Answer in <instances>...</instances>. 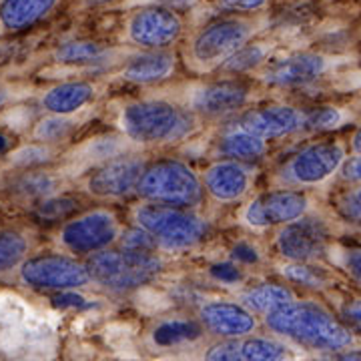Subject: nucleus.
Returning a JSON list of instances; mask_svg holds the SVG:
<instances>
[{
	"mask_svg": "<svg viewBox=\"0 0 361 361\" xmlns=\"http://www.w3.org/2000/svg\"><path fill=\"white\" fill-rule=\"evenodd\" d=\"M265 325L273 334L313 351L339 353L353 343V334L343 322L311 301H291L271 311L265 315Z\"/></svg>",
	"mask_w": 361,
	"mask_h": 361,
	"instance_id": "1",
	"label": "nucleus"
},
{
	"mask_svg": "<svg viewBox=\"0 0 361 361\" xmlns=\"http://www.w3.org/2000/svg\"><path fill=\"white\" fill-rule=\"evenodd\" d=\"M121 125L130 141L139 145H163L183 141L197 125L189 109L163 99H147L127 104L121 115Z\"/></svg>",
	"mask_w": 361,
	"mask_h": 361,
	"instance_id": "2",
	"label": "nucleus"
},
{
	"mask_svg": "<svg viewBox=\"0 0 361 361\" xmlns=\"http://www.w3.org/2000/svg\"><path fill=\"white\" fill-rule=\"evenodd\" d=\"M151 205L191 209L203 199V183L187 163L177 159H161L145 165L137 191Z\"/></svg>",
	"mask_w": 361,
	"mask_h": 361,
	"instance_id": "3",
	"label": "nucleus"
},
{
	"mask_svg": "<svg viewBox=\"0 0 361 361\" xmlns=\"http://www.w3.org/2000/svg\"><path fill=\"white\" fill-rule=\"evenodd\" d=\"M90 281L111 291H133L151 283L163 269V261L157 253H141L127 249H104L87 259Z\"/></svg>",
	"mask_w": 361,
	"mask_h": 361,
	"instance_id": "4",
	"label": "nucleus"
},
{
	"mask_svg": "<svg viewBox=\"0 0 361 361\" xmlns=\"http://www.w3.org/2000/svg\"><path fill=\"white\" fill-rule=\"evenodd\" d=\"M255 20L243 16H227L209 23L191 40L189 56L199 71L221 68L235 52L243 49L255 35Z\"/></svg>",
	"mask_w": 361,
	"mask_h": 361,
	"instance_id": "5",
	"label": "nucleus"
},
{
	"mask_svg": "<svg viewBox=\"0 0 361 361\" xmlns=\"http://www.w3.org/2000/svg\"><path fill=\"white\" fill-rule=\"evenodd\" d=\"M137 227L149 233L159 249L183 251L199 245L207 237V223L185 209L161 205H141L135 213Z\"/></svg>",
	"mask_w": 361,
	"mask_h": 361,
	"instance_id": "6",
	"label": "nucleus"
},
{
	"mask_svg": "<svg viewBox=\"0 0 361 361\" xmlns=\"http://www.w3.org/2000/svg\"><path fill=\"white\" fill-rule=\"evenodd\" d=\"M20 279L32 289L75 291L90 283L87 265L66 255H37L20 263Z\"/></svg>",
	"mask_w": 361,
	"mask_h": 361,
	"instance_id": "7",
	"label": "nucleus"
},
{
	"mask_svg": "<svg viewBox=\"0 0 361 361\" xmlns=\"http://www.w3.org/2000/svg\"><path fill=\"white\" fill-rule=\"evenodd\" d=\"M118 221L111 211H89L73 217L61 229V245L75 255H94L118 239Z\"/></svg>",
	"mask_w": 361,
	"mask_h": 361,
	"instance_id": "8",
	"label": "nucleus"
},
{
	"mask_svg": "<svg viewBox=\"0 0 361 361\" xmlns=\"http://www.w3.org/2000/svg\"><path fill=\"white\" fill-rule=\"evenodd\" d=\"M183 35L179 13L163 6H141L127 20V39L147 51H163Z\"/></svg>",
	"mask_w": 361,
	"mask_h": 361,
	"instance_id": "9",
	"label": "nucleus"
},
{
	"mask_svg": "<svg viewBox=\"0 0 361 361\" xmlns=\"http://www.w3.org/2000/svg\"><path fill=\"white\" fill-rule=\"evenodd\" d=\"M329 227L317 217H301L283 225L277 233V251L289 263H313L322 259L329 245Z\"/></svg>",
	"mask_w": 361,
	"mask_h": 361,
	"instance_id": "10",
	"label": "nucleus"
},
{
	"mask_svg": "<svg viewBox=\"0 0 361 361\" xmlns=\"http://www.w3.org/2000/svg\"><path fill=\"white\" fill-rule=\"evenodd\" d=\"M310 199L307 195L293 189H277L267 193L257 195L247 205L243 219L249 227L265 229L277 225H289L293 221L301 219L307 213Z\"/></svg>",
	"mask_w": 361,
	"mask_h": 361,
	"instance_id": "11",
	"label": "nucleus"
},
{
	"mask_svg": "<svg viewBox=\"0 0 361 361\" xmlns=\"http://www.w3.org/2000/svg\"><path fill=\"white\" fill-rule=\"evenodd\" d=\"M145 169L139 157L118 155L106 159L90 173L87 189L97 199H123L137 191V183Z\"/></svg>",
	"mask_w": 361,
	"mask_h": 361,
	"instance_id": "12",
	"label": "nucleus"
},
{
	"mask_svg": "<svg viewBox=\"0 0 361 361\" xmlns=\"http://www.w3.org/2000/svg\"><path fill=\"white\" fill-rule=\"evenodd\" d=\"M345 159L343 147L336 141L313 142L301 149L287 165V177L303 187L319 185L339 171Z\"/></svg>",
	"mask_w": 361,
	"mask_h": 361,
	"instance_id": "13",
	"label": "nucleus"
},
{
	"mask_svg": "<svg viewBox=\"0 0 361 361\" xmlns=\"http://www.w3.org/2000/svg\"><path fill=\"white\" fill-rule=\"evenodd\" d=\"M327 71V59L313 52L289 54L275 59L261 71V80L271 87H305Z\"/></svg>",
	"mask_w": 361,
	"mask_h": 361,
	"instance_id": "14",
	"label": "nucleus"
},
{
	"mask_svg": "<svg viewBox=\"0 0 361 361\" xmlns=\"http://www.w3.org/2000/svg\"><path fill=\"white\" fill-rule=\"evenodd\" d=\"M249 101V87L237 78H221L203 85L191 97V113L203 116H225L243 109Z\"/></svg>",
	"mask_w": 361,
	"mask_h": 361,
	"instance_id": "15",
	"label": "nucleus"
},
{
	"mask_svg": "<svg viewBox=\"0 0 361 361\" xmlns=\"http://www.w3.org/2000/svg\"><path fill=\"white\" fill-rule=\"evenodd\" d=\"M239 129L255 135L263 141L281 139L303 129V113L289 104H267L253 111H247L239 121Z\"/></svg>",
	"mask_w": 361,
	"mask_h": 361,
	"instance_id": "16",
	"label": "nucleus"
},
{
	"mask_svg": "<svg viewBox=\"0 0 361 361\" xmlns=\"http://www.w3.org/2000/svg\"><path fill=\"white\" fill-rule=\"evenodd\" d=\"M199 323L203 325V329L223 339H243L251 336L257 327L255 315L241 303L233 301L205 303L199 311Z\"/></svg>",
	"mask_w": 361,
	"mask_h": 361,
	"instance_id": "17",
	"label": "nucleus"
},
{
	"mask_svg": "<svg viewBox=\"0 0 361 361\" xmlns=\"http://www.w3.org/2000/svg\"><path fill=\"white\" fill-rule=\"evenodd\" d=\"M203 189L219 203H233L243 199L251 187V177L247 169L237 161H217L207 167L203 175Z\"/></svg>",
	"mask_w": 361,
	"mask_h": 361,
	"instance_id": "18",
	"label": "nucleus"
},
{
	"mask_svg": "<svg viewBox=\"0 0 361 361\" xmlns=\"http://www.w3.org/2000/svg\"><path fill=\"white\" fill-rule=\"evenodd\" d=\"M175 56L167 51H147L135 54L123 66V78L135 85H155L173 75Z\"/></svg>",
	"mask_w": 361,
	"mask_h": 361,
	"instance_id": "19",
	"label": "nucleus"
},
{
	"mask_svg": "<svg viewBox=\"0 0 361 361\" xmlns=\"http://www.w3.org/2000/svg\"><path fill=\"white\" fill-rule=\"evenodd\" d=\"M94 99V87L87 80H68L52 87L42 97V106L51 115L68 116Z\"/></svg>",
	"mask_w": 361,
	"mask_h": 361,
	"instance_id": "20",
	"label": "nucleus"
},
{
	"mask_svg": "<svg viewBox=\"0 0 361 361\" xmlns=\"http://www.w3.org/2000/svg\"><path fill=\"white\" fill-rule=\"evenodd\" d=\"M56 4L59 0H2L0 25L11 32H20L47 18Z\"/></svg>",
	"mask_w": 361,
	"mask_h": 361,
	"instance_id": "21",
	"label": "nucleus"
},
{
	"mask_svg": "<svg viewBox=\"0 0 361 361\" xmlns=\"http://www.w3.org/2000/svg\"><path fill=\"white\" fill-rule=\"evenodd\" d=\"M295 301L291 289L281 283H261L255 287H249L245 293L241 295V305L249 310L253 315L263 313L267 315L271 311L279 310L287 303Z\"/></svg>",
	"mask_w": 361,
	"mask_h": 361,
	"instance_id": "22",
	"label": "nucleus"
},
{
	"mask_svg": "<svg viewBox=\"0 0 361 361\" xmlns=\"http://www.w3.org/2000/svg\"><path fill=\"white\" fill-rule=\"evenodd\" d=\"M217 151L227 161H237V163L257 161L267 153V142L255 137V135H251V133H247V130L237 129L227 133L225 137H221Z\"/></svg>",
	"mask_w": 361,
	"mask_h": 361,
	"instance_id": "23",
	"label": "nucleus"
},
{
	"mask_svg": "<svg viewBox=\"0 0 361 361\" xmlns=\"http://www.w3.org/2000/svg\"><path fill=\"white\" fill-rule=\"evenodd\" d=\"M205 334L203 325L195 319H167L153 329V343L157 348H179L185 343H193Z\"/></svg>",
	"mask_w": 361,
	"mask_h": 361,
	"instance_id": "24",
	"label": "nucleus"
},
{
	"mask_svg": "<svg viewBox=\"0 0 361 361\" xmlns=\"http://www.w3.org/2000/svg\"><path fill=\"white\" fill-rule=\"evenodd\" d=\"M56 191V179L49 173L28 169L11 180V193L20 199H47Z\"/></svg>",
	"mask_w": 361,
	"mask_h": 361,
	"instance_id": "25",
	"label": "nucleus"
},
{
	"mask_svg": "<svg viewBox=\"0 0 361 361\" xmlns=\"http://www.w3.org/2000/svg\"><path fill=\"white\" fill-rule=\"evenodd\" d=\"M103 56V47L94 40H71L54 51V59L63 65H89Z\"/></svg>",
	"mask_w": 361,
	"mask_h": 361,
	"instance_id": "26",
	"label": "nucleus"
},
{
	"mask_svg": "<svg viewBox=\"0 0 361 361\" xmlns=\"http://www.w3.org/2000/svg\"><path fill=\"white\" fill-rule=\"evenodd\" d=\"M28 243L20 233L0 229V273L20 265L26 257Z\"/></svg>",
	"mask_w": 361,
	"mask_h": 361,
	"instance_id": "27",
	"label": "nucleus"
},
{
	"mask_svg": "<svg viewBox=\"0 0 361 361\" xmlns=\"http://www.w3.org/2000/svg\"><path fill=\"white\" fill-rule=\"evenodd\" d=\"M269 51L259 44V42H247L243 49L233 54L227 63H223L221 71L223 73H229V75H239V73H247L255 66L263 65V61L267 59Z\"/></svg>",
	"mask_w": 361,
	"mask_h": 361,
	"instance_id": "28",
	"label": "nucleus"
},
{
	"mask_svg": "<svg viewBox=\"0 0 361 361\" xmlns=\"http://www.w3.org/2000/svg\"><path fill=\"white\" fill-rule=\"evenodd\" d=\"M283 277L291 283L310 287V289H323L329 283L327 271L317 267L315 263H289L283 267Z\"/></svg>",
	"mask_w": 361,
	"mask_h": 361,
	"instance_id": "29",
	"label": "nucleus"
},
{
	"mask_svg": "<svg viewBox=\"0 0 361 361\" xmlns=\"http://www.w3.org/2000/svg\"><path fill=\"white\" fill-rule=\"evenodd\" d=\"M77 211L78 199H75V197H47L35 209V217L39 221L51 223V221L73 219V215Z\"/></svg>",
	"mask_w": 361,
	"mask_h": 361,
	"instance_id": "30",
	"label": "nucleus"
},
{
	"mask_svg": "<svg viewBox=\"0 0 361 361\" xmlns=\"http://www.w3.org/2000/svg\"><path fill=\"white\" fill-rule=\"evenodd\" d=\"M75 123L68 118V116H59L52 115L44 121H40L35 129V139L44 145H51V142L65 141L66 137H71V133L75 130Z\"/></svg>",
	"mask_w": 361,
	"mask_h": 361,
	"instance_id": "31",
	"label": "nucleus"
},
{
	"mask_svg": "<svg viewBox=\"0 0 361 361\" xmlns=\"http://www.w3.org/2000/svg\"><path fill=\"white\" fill-rule=\"evenodd\" d=\"M341 118L343 115L336 106H319L307 115H303V127H307L310 130H329L337 127Z\"/></svg>",
	"mask_w": 361,
	"mask_h": 361,
	"instance_id": "32",
	"label": "nucleus"
},
{
	"mask_svg": "<svg viewBox=\"0 0 361 361\" xmlns=\"http://www.w3.org/2000/svg\"><path fill=\"white\" fill-rule=\"evenodd\" d=\"M336 209L345 221L361 225V185L339 195L336 201Z\"/></svg>",
	"mask_w": 361,
	"mask_h": 361,
	"instance_id": "33",
	"label": "nucleus"
},
{
	"mask_svg": "<svg viewBox=\"0 0 361 361\" xmlns=\"http://www.w3.org/2000/svg\"><path fill=\"white\" fill-rule=\"evenodd\" d=\"M121 245L127 251H141V253H157L155 239L141 227H130L123 235H118Z\"/></svg>",
	"mask_w": 361,
	"mask_h": 361,
	"instance_id": "34",
	"label": "nucleus"
},
{
	"mask_svg": "<svg viewBox=\"0 0 361 361\" xmlns=\"http://www.w3.org/2000/svg\"><path fill=\"white\" fill-rule=\"evenodd\" d=\"M49 155H51V151L47 147L30 145V147H25V149L16 151L11 161H13V165H16V167L28 171V169H35L42 165V163H47L51 159Z\"/></svg>",
	"mask_w": 361,
	"mask_h": 361,
	"instance_id": "35",
	"label": "nucleus"
},
{
	"mask_svg": "<svg viewBox=\"0 0 361 361\" xmlns=\"http://www.w3.org/2000/svg\"><path fill=\"white\" fill-rule=\"evenodd\" d=\"M205 361H241L239 360V339H223L207 349Z\"/></svg>",
	"mask_w": 361,
	"mask_h": 361,
	"instance_id": "36",
	"label": "nucleus"
},
{
	"mask_svg": "<svg viewBox=\"0 0 361 361\" xmlns=\"http://www.w3.org/2000/svg\"><path fill=\"white\" fill-rule=\"evenodd\" d=\"M209 275H211L215 281L227 285L239 283V281L243 279V271L239 269V265L233 263V261H225V263H215V265H211Z\"/></svg>",
	"mask_w": 361,
	"mask_h": 361,
	"instance_id": "37",
	"label": "nucleus"
},
{
	"mask_svg": "<svg viewBox=\"0 0 361 361\" xmlns=\"http://www.w3.org/2000/svg\"><path fill=\"white\" fill-rule=\"evenodd\" d=\"M343 325L348 327L351 334L361 336V297L355 299H348L341 305V317H339Z\"/></svg>",
	"mask_w": 361,
	"mask_h": 361,
	"instance_id": "38",
	"label": "nucleus"
},
{
	"mask_svg": "<svg viewBox=\"0 0 361 361\" xmlns=\"http://www.w3.org/2000/svg\"><path fill=\"white\" fill-rule=\"evenodd\" d=\"M269 0H217L219 8L229 13H257L267 6Z\"/></svg>",
	"mask_w": 361,
	"mask_h": 361,
	"instance_id": "39",
	"label": "nucleus"
},
{
	"mask_svg": "<svg viewBox=\"0 0 361 361\" xmlns=\"http://www.w3.org/2000/svg\"><path fill=\"white\" fill-rule=\"evenodd\" d=\"M231 259L235 263H241V265H255L259 263V249L247 241H239L231 247Z\"/></svg>",
	"mask_w": 361,
	"mask_h": 361,
	"instance_id": "40",
	"label": "nucleus"
},
{
	"mask_svg": "<svg viewBox=\"0 0 361 361\" xmlns=\"http://www.w3.org/2000/svg\"><path fill=\"white\" fill-rule=\"evenodd\" d=\"M52 305L61 307V310H82L89 307L87 299L82 295H77L75 291H59L56 295L51 297Z\"/></svg>",
	"mask_w": 361,
	"mask_h": 361,
	"instance_id": "41",
	"label": "nucleus"
},
{
	"mask_svg": "<svg viewBox=\"0 0 361 361\" xmlns=\"http://www.w3.org/2000/svg\"><path fill=\"white\" fill-rule=\"evenodd\" d=\"M339 175H341V179L348 180V183L361 185V155L343 159V163L339 167Z\"/></svg>",
	"mask_w": 361,
	"mask_h": 361,
	"instance_id": "42",
	"label": "nucleus"
},
{
	"mask_svg": "<svg viewBox=\"0 0 361 361\" xmlns=\"http://www.w3.org/2000/svg\"><path fill=\"white\" fill-rule=\"evenodd\" d=\"M142 6H163L169 11H183V8H191L197 0H139Z\"/></svg>",
	"mask_w": 361,
	"mask_h": 361,
	"instance_id": "43",
	"label": "nucleus"
},
{
	"mask_svg": "<svg viewBox=\"0 0 361 361\" xmlns=\"http://www.w3.org/2000/svg\"><path fill=\"white\" fill-rule=\"evenodd\" d=\"M345 269L353 277V281L361 285V249L357 251H349L345 257Z\"/></svg>",
	"mask_w": 361,
	"mask_h": 361,
	"instance_id": "44",
	"label": "nucleus"
},
{
	"mask_svg": "<svg viewBox=\"0 0 361 361\" xmlns=\"http://www.w3.org/2000/svg\"><path fill=\"white\" fill-rule=\"evenodd\" d=\"M334 361H361V351H357V349H343V351L336 353Z\"/></svg>",
	"mask_w": 361,
	"mask_h": 361,
	"instance_id": "45",
	"label": "nucleus"
},
{
	"mask_svg": "<svg viewBox=\"0 0 361 361\" xmlns=\"http://www.w3.org/2000/svg\"><path fill=\"white\" fill-rule=\"evenodd\" d=\"M11 147H13L11 137H6L4 133H0V155H6L11 151Z\"/></svg>",
	"mask_w": 361,
	"mask_h": 361,
	"instance_id": "46",
	"label": "nucleus"
},
{
	"mask_svg": "<svg viewBox=\"0 0 361 361\" xmlns=\"http://www.w3.org/2000/svg\"><path fill=\"white\" fill-rule=\"evenodd\" d=\"M351 147H353V151H355L357 155H361V125L355 129L353 137H351Z\"/></svg>",
	"mask_w": 361,
	"mask_h": 361,
	"instance_id": "47",
	"label": "nucleus"
},
{
	"mask_svg": "<svg viewBox=\"0 0 361 361\" xmlns=\"http://www.w3.org/2000/svg\"><path fill=\"white\" fill-rule=\"evenodd\" d=\"M90 6H101V4H106V2H113V0H85Z\"/></svg>",
	"mask_w": 361,
	"mask_h": 361,
	"instance_id": "48",
	"label": "nucleus"
}]
</instances>
